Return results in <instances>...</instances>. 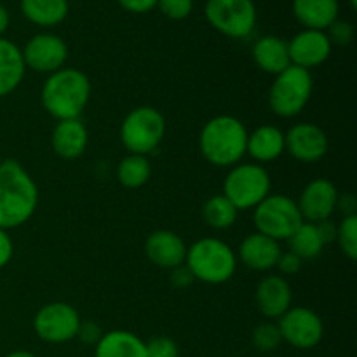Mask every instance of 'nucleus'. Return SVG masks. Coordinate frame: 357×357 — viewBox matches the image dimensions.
Instances as JSON below:
<instances>
[{
  "label": "nucleus",
  "mask_w": 357,
  "mask_h": 357,
  "mask_svg": "<svg viewBox=\"0 0 357 357\" xmlns=\"http://www.w3.org/2000/svg\"><path fill=\"white\" fill-rule=\"evenodd\" d=\"M38 190L20 162H0V229H16L33 216Z\"/></svg>",
  "instance_id": "1"
},
{
  "label": "nucleus",
  "mask_w": 357,
  "mask_h": 357,
  "mask_svg": "<svg viewBox=\"0 0 357 357\" xmlns=\"http://www.w3.org/2000/svg\"><path fill=\"white\" fill-rule=\"evenodd\" d=\"M91 96V82L75 68L51 73L42 87V105L58 121L79 119Z\"/></svg>",
  "instance_id": "2"
},
{
  "label": "nucleus",
  "mask_w": 357,
  "mask_h": 357,
  "mask_svg": "<svg viewBox=\"0 0 357 357\" xmlns=\"http://www.w3.org/2000/svg\"><path fill=\"white\" fill-rule=\"evenodd\" d=\"M246 126L232 115H218L202 128L199 146L213 166H236L248 149Z\"/></svg>",
  "instance_id": "3"
},
{
  "label": "nucleus",
  "mask_w": 357,
  "mask_h": 357,
  "mask_svg": "<svg viewBox=\"0 0 357 357\" xmlns=\"http://www.w3.org/2000/svg\"><path fill=\"white\" fill-rule=\"evenodd\" d=\"M187 268L194 279L208 284H222L234 275L237 267L232 248L215 237L197 241L187 250Z\"/></svg>",
  "instance_id": "4"
},
{
  "label": "nucleus",
  "mask_w": 357,
  "mask_h": 357,
  "mask_svg": "<svg viewBox=\"0 0 357 357\" xmlns=\"http://www.w3.org/2000/svg\"><path fill=\"white\" fill-rule=\"evenodd\" d=\"M312 75L302 66L289 65L275 75L268 93V105L279 117H295L305 108L312 94Z\"/></svg>",
  "instance_id": "5"
},
{
  "label": "nucleus",
  "mask_w": 357,
  "mask_h": 357,
  "mask_svg": "<svg viewBox=\"0 0 357 357\" xmlns=\"http://www.w3.org/2000/svg\"><path fill=\"white\" fill-rule=\"evenodd\" d=\"M166 135L162 114L152 107H138L126 115L121 126V142L136 155L153 152Z\"/></svg>",
  "instance_id": "6"
},
{
  "label": "nucleus",
  "mask_w": 357,
  "mask_h": 357,
  "mask_svg": "<svg viewBox=\"0 0 357 357\" xmlns=\"http://www.w3.org/2000/svg\"><path fill=\"white\" fill-rule=\"evenodd\" d=\"M253 222L258 232L274 241H288L291 234L303 223L298 206L286 195H267L255 208Z\"/></svg>",
  "instance_id": "7"
},
{
  "label": "nucleus",
  "mask_w": 357,
  "mask_h": 357,
  "mask_svg": "<svg viewBox=\"0 0 357 357\" xmlns=\"http://www.w3.org/2000/svg\"><path fill=\"white\" fill-rule=\"evenodd\" d=\"M271 194V176L260 164H239L227 174L223 195L241 209L257 208Z\"/></svg>",
  "instance_id": "8"
},
{
  "label": "nucleus",
  "mask_w": 357,
  "mask_h": 357,
  "mask_svg": "<svg viewBox=\"0 0 357 357\" xmlns=\"http://www.w3.org/2000/svg\"><path fill=\"white\" fill-rule=\"evenodd\" d=\"M204 13L213 28L232 38H246L257 24L253 0H208Z\"/></svg>",
  "instance_id": "9"
},
{
  "label": "nucleus",
  "mask_w": 357,
  "mask_h": 357,
  "mask_svg": "<svg viewBox=\"0 0 357 357\" xmlns=\"http://www.w3.org/2000/svg\"><path fill=\"white\" fill-rule=\"evenodd\" d=\"M80 326L79 312L72 305L54 302L44 305L33 319L35 333L49 344H65L77 337Z\"/></svg>",
  "instance_id": "10"
},
{
  "label": "nucleus",
  "mask_w": 357,
  "mask_h": 357,
  "mask_svg": "<svg viewBox=\"0 0 357 357\" xmlns=\"http://www.w3.org/2000/svg\"><path fill=\"white\" fill-rule=\"evenodd\" d=\"M282 340L296 349H312L323 340L324 326L321 317L305 307L288 309L278 323Z\"/></svg>",
  "instance_id": "11"
},
{
  "label": "nucleus",
  "mask_w": 357,
  "mask_h": 357,
  "mask_svg": "<svg viewBox=\"0 0 357 357\" xmlns=\"http://www.w3.org/2000/svg\"><path fill=\"white\" fill-rule=\"evenodd\" d=\"M24 66L42 73H54L61 70L68 58V47L58 35L38 33L24 45Z\"/></svg>",
  "instance_id": "12"
},
{
  "label": "nucleus",
  "mask_w": 357,
  "mask_h": 357,
  "mask_svg": "<svg viewBox=\"0 0 357 357\" xmlns=\"http://www.w3.org/2000/svg\"><path fill=\"white\" fill-rule=\"evenodd\" d=\"M296 206L302 218L309 223L324 222L338 206V192L330 180L317 178L307 183Z\"/></svg>",
  "instance_id": "13"
},
{
  "label": "nucleus",
  "mask_w": 357,
  "mask_h": 357,
  "mask_svg": "<svg viewBox=\"0 0 357 357\" xmlns=\"http://www.w3.org/2000/svg\"><path fill=\"white\" fill-rule=\"evenodd\" d=\"M284 143L288 152L300 162H317L328 152L326 132L310 122L293 126L284 135Z\"/></svg>",
  "instance_id": "14"
},
{
  "label": "nucleus",
  "mask_w": 357,
  "mask_h": 357,
  "mask_svg": "<svg viewBox=\"0 0 357 357\" xmlns=\"http://www.w3.org/2000/svg\"><path fill=\"white\" fill-rule=\"evenodd\" d=\"M291 65L310 70L323 65L331 54V42L324 31L303 30L288 42Z\"/></svg>",
  "instance_id": "15"
},
{
  "label": "nucleus",
  "mask_w": 357,
  "mask_h": 357,
  "mask_svg": "<svg viewBox=\"0 0 357 357\" xmlns=\"http://www.w3.org/2000/svg\"><path fill=\"white\" fill-rule=\"evenodd\" d=\"M145 253L157 267L176 268L187 258V246L178 234L171 230H155L146 239Z\"/></svg>",
  "instance_id": "16"
},
{
  "label": "nucleus",
  "mask_w": 357,
  "mask_h": 357,
  "mask_svg": "<svg viewBox=\"0 0 357 357\" xmlns=\"http://www.w3.org/2000/svg\"><path fill=\"white\" fill-rule=\"evenodd\" d=\"M258 310L268 319H279L291 309V286L279 275H268L257 288Z\"/></svg>",
  "instance_id": "17"
},
{
  "label": "nucleus",
  "mask_w": 357,
  "mask_h": 357,
  "mask_svg": "<svg viewBox=\"0 0 357 357\" xmlns=\"http://www.w3.org/2000/svg\"><path fill=\"white\" fill-rule=\"evenodd\" d=\"M281 246L278 241L257 232L248 236L239 246V257L246 267L253 271H271L278 265L281 257Z\"/></svg>",
  "instance_id": "18"
},
{
  "label": "nucleus",
  "mask_w": 357,
  "mask_h": 357,
  "mask_svg": "<svg viewBox=\"0 0 357 357\" xmlns=\"http://www.w3.org/2000/svg\"><path fill=\"white\" fill-rule=\"evenodd\" d=\"M87 129L79 119H68V121H58L56 128L52 129L51 146L61 159H77L84 153L87 146Z\"/></svg>",
  "instance_id": "19"
},
{
  "label": "nucleus",
  "mask_w": 357,
  "mask_h": 357,
  "mask_svg": "<svg viewBox=\"0 0 357 357\" xmlns=\"http://www.w3.org/2000/svg\"><path fill=\"white\" fill-rule=\"evenodd\" d=\"M338 0H293V14L305 30L324 31L338 20Z\"/></svg>",
  "instance_id": "20"
},
{
  "label": "nucleus",
  "mask_w": 357,
  "mask_h": 357,
  "mask_svg": "<svg viewBox=\"0 0 357 357\" xmlns=\"http://www.w3.org/2000/svg\"><path fill=\"white\" fill-rule=\"evenodd\" d=\"M253 59L264 72L278 75L291 65L288 51V42L274 35H265L253 45Z\"/></svg>",
  "instance_id": "21"
},
{
  "label": "nucleus",
  "mask_w": 357,
  "mask_h": 357,
  "mask_svg": "<svg viewBox=\"0 0 357 357\" xmlns=\"http://www.w3.org/2000/svg\"><path fill=\"white\" fill-rule=\"evenodd\" d=\"M284 150V135L274 126H260L248 135L246 152L258 162H272L279 159Z\"/></svg>",
  "instance_id": "22"
},
{
  "label": "nucleus",
  "mask_w": 357,
  "mask_h": 357,
  "mask_svg": "<svg viewBox=\"0 0 357 357\" xmlns=\"http://www.w3.org/2000/svg\"><path fill=\"white\" fill-rule=\"evenodd\" d=\"M23 52L14 42L0 37V98L13 93L24 77Z\"/></svg>",
  "instance_id": "23"
},
{
  "label": "nucleus",
  "mask_w": 357,
  "mask_h": 357,
  "mask_svg": "<svg viewBox=\"0 0 357 357\" xmlns=\"http://www.w3.org/2000/svg\"><path fill=\"white\" fill-rule=\"evenodd\" d=\"M96 357H146L145 342L131 331H110L96 344Z\"/></svg>",
  "instance_id": "24"
},
{
  "label": "nucleus",
  "mask_w": 357,
  "mask_h": 357,
  "mask_svg": "<svg viewBox=\"0 0 357 357\" xmlns=\"http://www.w3.org/2000/svg\"><path fill=\"white\" fill-rule=\"evenodd\" d=\"M21 10L38 26H56L68 14V0H21Z\"/></svg>",
  "instance_id": "25"
},
{
  "label": "nucleus",
  "mask_w": 357,
  "mask_h": 357,
  "mask_svg": "<svg viewBox=\"0 0 357 357\" xmlns=\"http://www.w3.org/2000/svg\"><path fill=\"white\" fill-rule=\"evenodd\" d=\"M288 243L291 253H295L296 257L302 258V260H310V258L319 257L321 251H323L324 248L319 229H317L316 223L309 222H303L302 225L291 234Z\"/></svg>",
  "instance_id": "26"
},
{
  "label": "nucleus",
  "mask_w": 357,
  "mask_h": 357,
  "mask_svg": "<svg viewBox=\"0 0 357 357\" xmlns=\"http://www.w3.org/2000/svg\"><path fill=\"white\" fill-rule=\"evenodd\" d=\"M150 173V162L145 155H136V153H129L128 157L121 160L117 167V176L121 185L126 188H139L149 181Z\"/></svg>",
  "instance_id": "27"
},
{
  "label": "nucleus",
  "mask_w": 357,
  "mask_h": 357,
  "mask_svg": "<svg viewBox=\"0 0 357 357\" xmlns=\"http://www.w3.org/2000/svg\"><path fill=\"white\" fill-rule=\"evenodd\" d=\"M237 208L225 195H213L202 208L204 222L213 229H229L237 220Z\"/></svg>",
  "instance_id": "28"
},
{
  "label": "nucleus",
  "mask_w": 357,
  "mask_h": 357,
  "mask_svg": "<svg viewBox=\"0 0 357 357\" xmlns=\"http://www.w3.org/2000/svg\"><path fill=\"white\" fill-rule=\"evenodd\" d=\"M337 241L349 260L357 258V216H345L344 222L337 227Z\"/></svg>",
  "instance_id": "29"
},
{
  "label": "nucleus",
  "mask_w": 357,
  "mask_h": 357,
  "mask_svg": "<svg viewBox=\"0 0 357 357\" xmlns=\"http://www.w3.org/2000/svg\"><path fill=\"white\" fill-rule=\"evenodd\" d=\"M281 342H282V337L278 324L264 323L260 324V326L255 328L253 345L255 349H258L260 352L274 351V349H278L279 345H281Z\"/></svg>",
  "instance_id": "30"
},
{
  "label": "nucleus",
  "mask_w": 357,
  "mask_h": 357,
  "mask_svg": "<svg viewBox=\"0 0 357 357\" xmlns=\"http://www.w3.org/2000/svg\"><path fill=\"white\" fill-rule=\"evenodd\" d=\"M157 7L169 20H185L194 9V0H159Z\"/></svg>",
  "instance_id": "31"
},
{
  "label": "nucleus",
  "mask_w": 357,
  "mask_h": 357,
  "mask_svg": "<svg viewBox=\"0 0 357 357\" xmlns=\"http://www.w3.org/2000/svg\"><path fill=\"white\" fill-rule=\"evenodd\" d=\"M146 357H178V347L171 338L155 337L145 344Z\"/></svg>",
  "instance_id": "32"
},
{
  "label": "nucleus",
  "mask_w": 357,
  "mask_h": 357,
  "mask_svg": "<svg viewBox=\"0 0 357 357\" xmlns=\"http://www.w3.org/2000/svg\"><path fill=\"white\" fill-rule=\"evenodd\" d=\"M328 30H330V33L326 35L328 38H330L331 44L349 45L352 42V38H354V28H352V24L347 23V21L337 20Z\"/></svg>",
  "instance_id": "33"
},
{
  "label": "nucleus",
  "mask_w": 357,
  "mask_h": 357,
  "mask_svg": "<svg viewBox=\"0 0 357 357\" xmlns=\"http://www.w3.org/2000/svg\"><path fill=\"white\" fill-rule=\"evenodd\" d=\"M302 261H303L302 258H298L295 253L289 251V253H281L275 267H279V271H281L282 274L293 275L302 268Z\"/></svg>",
  "instance_id": "34"
},
{
  "label": "nucleus",
  "mask_w": 357,
  "mask_h": 357,
  "mask_svg": "<svg viewBox=\"0 0 357 357\" xmlns=\"http://www.w3.org/2000/svg\"><path fill=\"white\" fill-rule=\"evenodd\" d=\"M77 337L84 342V344H98L101 340V330L96 323H80Z\"/></svg>",
  "instance_id": "35"
},
{
  "label": "nucleus",
  "mask_w": 357,
  "mask_h": 357,
  "mask_svg": "<svg viewBox=\"0 0 357 357\" xmlns=\"http://www.w3.org/2000/svg\"><path fill=\"white\" fill-rule=\"evenodd\" d=\"M126 10L129 13H135V14H143V13H149L152 10L153 7H157V2L159 0H117Z\"/></svg>",
  "instance_id": "36"
},
{
  "label": "nucleus",
  "mask_w": 357,
  "mask_h": 357,
  "mask_svg": "<svg viewBox=\"0 0 357 357\" xmlns=\"http://www.w3.org/2000/svg\"><path fill=\"white\" fill-rule=\"evenodd\" d=\"M13 241L3 229H0V268L6 267L13 258Z\"/></svg>",
  "instance_id": "37"
},
{
  "label": "nucleus",
  "mask_w": 357,
  "mask_h": 357,
  "mask_svg": "<svg viewBox=\"0 0 357 357\" xmlns=\"http://www.w3.org/2000/svg\"><path fill=\"white\" fill-rule=\"evenodd\" d=\"M192 281H194V275L190 274V271H188L187 267H176L173 268V275H171V282H173V286H176V288H187L188 284H192Z\"/></svg>",
  "instance_id": "38"
},
{
  "label": "nucleus",
  "mask_w": 357,
  "mask_h": 357,
  "mask_svg": "<svg viewBox=\"0 0 357 357\" xmlns=\"http://www.w3.org/2000/svg\"><path fill=\"white\" fill-rule=\"evenodd\" d=\"M317 229H319V234H321V239H323V243H331V241L337 239V227L333 225V223H330L328 220H324V222H319L316 223Z\"/></svg>",
  "instance_id": "39"
},
{
  "label": "nucleus",
  "mask_w": 357,
  "mask_h": 357,
  "mask_svg": "<svg viewBox=\"0 0 357 357\" xmlns=\"http://www.w3.org/2000/svg\"><path fill=\"white\" fill-rule=\"evenodd\" d=\"M338 202H340V206H342V211L345 213V216H351V215H356V199L352 197V195H345L344 199H338Z\"/></svg>",
  "instance_id": "40"
},
{
  "label": "nucleus",
  "mask_w": 357,
  "mask_h": 357,
  "mask_svg": "<svg viewBox=\"0 0 357 357\" xmlns=\"http://www.w3.org/2000/svg\"><path fill=\"white\" fill-rule=\"evenodd\" d=\"M7 26H9V13H7L6 7L0 6V37L7 30Z\"/></svg>",
  "instance_id": "41"
},
{
  "label": "nucleus",
  "mask_w": 357,
  "mask_h": 357,
  "mask_svg": "<svg viewBox=\"0 0 357 357\" xmlns=\"http://www.w3.org/2000/svg\"><path fill=\"white\" fill-rule=\"evenodd\" d=\"M7 357H37V356H33L31 352H28V351H14V352H10Z\"/></svg>",
  "instance_id": "42"
},
{
  "label": "nucleus",
  "mask_w": 357,
  "mask_h": 357,
  "mask_svg": "<svg viewBox=\"0 0 357 357\" xmlns=\"http://www.w3.org/2000/svg\"><path fill=\"white\" fill-rule=\"evenodd\" d=\"M351 7H352V9H356V7H357V0H351Z\"/></svg>",
  "instance_id": "43"
}]
</instances>
